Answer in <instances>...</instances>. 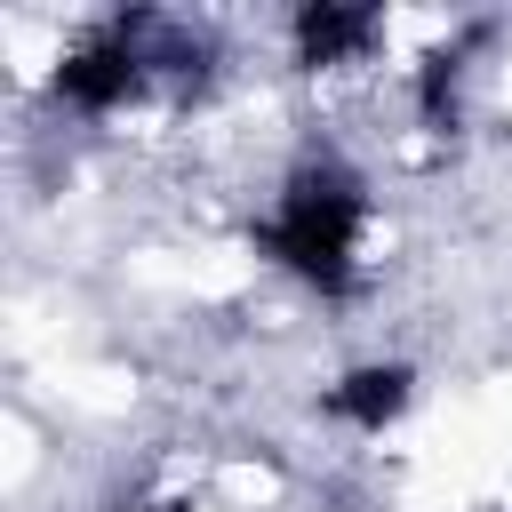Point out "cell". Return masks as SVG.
I'll list each match as a JSON object with an SVG mask.
<instances>
[{"label":"cell","mask_w":512,"mask_h":512,"mask_svg":"<svg viewBox=\"0 0 512 512\" xmlns=\"http://www.w3.org/2000/svg\"><path fill=\"white\" fill-rule=\"evenodd\" d=\"M376 40V16L368 8H304L296 16V48L312 64H336V56H360Z\"/></svg>","instance_id":"277c9868"},{"label":"cell","mask_w":512,"mask_h":512,"mask_svg":"<svg viewBox=\"0 0 512 512\" xmlns=\"http://www.w3.org/2000/svg\"><path fill=\"white\" fill-rule=\"evenodd\" d=\"M144 512H160V504H144Z\"/></svg>","instance_id":"5b68a950"},{"label":"cell","mask_w":512,"mask_h":512,"mask_svg":"<svg viewBox=\"0 0 512 512\" xmlns=\"http://www.w3.org/2000/svg\"><path fill=\"white\" fill-rule=\"evenodd\" d=\"M360 232H368V192H360V176H344V168L320 160V168H296L288 192H280V208L264 216V256L336 296V288H352Z\"/></svg>","instance_id":"6da1fadb"},{"label":"cell","mask_w":512,"mask_h":512,"mask_svg":"<svg viewBox=\"0 0 512 512\" xmlns=\"http://www.w3.org/2000/svg\"><path fill=\"white\" fill-rule=\"evenodd\" d=\"M328 408L344 416V424H360V432H384L400 408H408V368L400 360H376V368H352L336 392H328Z\"/></svg>","instance_id":"3957f363"},{"label":"cell","mask_w":512,"mask_h":512,"mask_svg":"<svg viewBox=\"0 0 512 512\" xmlns=\"http://www.w3.org/2000/svg\"><path fill=\"white\" fill-rule=\"evenodd\" d=\"M136 80H144L136 24H112V32L80 40V48L56 64V96H64V104H80V112H112V104H128V96H136Z\"/></svg>","instance_id":"7a4b0ae2"}]
</instances>
